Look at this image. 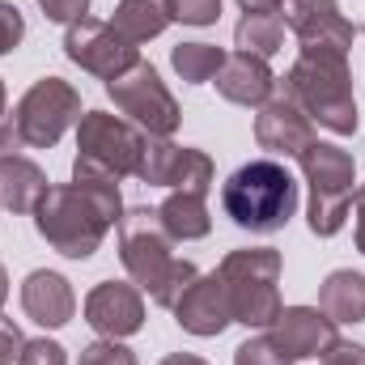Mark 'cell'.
Masks as SVG:
<instances>
[{"instance_id":"6da1fadb","label":"cell","mask_w":365,"mask_h":365,"mask_svg":"<svg viewBox=\"0 0 365 365\" xmlns=\"http://www.w3.org/2000/svg\"><path fill=\"white\" fill-rule=\"evenodd\" d=\"M119 217V179H73L64 187H47V195L34 208L38 234L51 251L68 259H90Z\"/></svg>"},{"instance_id":"7a4b0ae2","label":"cell","mask_w":365,"mask_h":365,"mask_svg":"<svg viewBox=\"0 0 365 365\" xmlns=\"http://www.w3.org/2000/svg\"><path fill=\"white\" fill-rule=\"evenodd\" d=\"M170 242L175 238L162 230L158 208H132V212L119 217V259H123V268L166 310H175V302L200 276L191 259H175Z\"/></svg>"},{"instance_id":"3957f363","label":"cell","mask_w":365,"mask_h":365,"mask_svg":"<svg viewBox=\"0 0 365 365\" xmlns=\"http://www.w3.org/2000/svg\"><path fill=\"white\" fill-rule=\"evenodd\" d=\"M280 90L289 93L310 119H319L336 136L357 132V102H353V77H349V51L336 47H302L293 68L284 73Z\"/></svg>"},{"instance_id":"277c9868","label":"cell","mask_w":365,"mask_h":365,"mask_svg":"<svg viewBox=\"0 0 365 365\" xmlns=\"http://www.w3.org/2000/svg\"><path fill=\"white\" fill-rule=\"evenodd\" d=\"M221 204L234 217V225L251 234H276L297 212V182L280 162L259 158L230 175V182L221 187Z\"/></svg>"},{"instance_id":"5b68a950","label":"cell","mask_w":365,"mask_h":365,"mask_svg":"<svg viewBox=\"0 0 365 365\" xmlns=\"http://www.w3.org/2000/svg\"><path fill=\"white\" fill-rule=\"evenodd\" d=\"M221 284L230 297V314L242 327H272L280 314V251L272 247H247V251H230L221 259Z\"/></svg>"},{"instance_id":"8992f818","label":"cell","mask_w":365,"mask_h":365,"mask_svg":"<svg viewBox=\"0 0 365 365\" xmlns=\"http://www.w3.org/2000/svg\"><path fill=\"white\" fill-rule=\"evenodd\" d=\"M145 149V132H136L128 119L106 115V110H86L77 123V162L73 179H123L136 175Z\"/></svg>"},{"instance_id":"52a82bcc","label":"cell","mask_w":365,"mask_h":365,"mask_svg":"<svg viewBox=\"0 0 365 365\" xmlns=\"http://www.w3.org/2000/svg\"><path fill=\"white\" fill-rule=\"evenodd\" d=\"M302 175L310 182V230L319 238H331L344 230L349 221V204H353V182H357V166L340 145L314 140L310 149L297 153Z\"/></svg>"},{"instance_id":"ba28073f","label":"cell","mask_w":365,"mask_h":365,"mask_svg":"<svg viewBox=\"0 0 365 365\" xmlns=\"http://www.w3.org/2000/svg\"><path fill=\"white\" fill-rule=\"evenodd\" d=\"M13 123L26 149H51L73 123H81V93L60 77H43L21 93Z\"/></svg>"},{"instance_id":"9c48e42d","label":"cell","mask_w":365,"mask_h":365,"mask_svg":"<svg viewBox=\"0 0 365 365\" xmlns=\"http://www.w3.org/2000/svg\"><path fill=\"white\" fill-rule=\"evenodd\" d=\"M106 93L115 98V106L123 115H132L145 128V136H175L182 110H179V102H175V93L162 86V77H158L153 64L140 60L132 73L106 81Z\"/></svg>"},{"instance_id":"30bf717a","label":"cell","mask_w":365,"mask_h":365,"mask_svg":"<svg viewBox=\"0 0 365 365\" xmlns=\"http://www.w3.org/2000/svg\"><path fill=\"white\" fill-rule=\"evenodd\" d=\"M64 56L102 81H115L140 64V47L128 43L110 21H93V17H81L64 30Z\"/></svg>"},{"instance_id":"8fae6325","label":"cell","mask_w":365,"mask_h":365,"mask_svg":"<svg viewBox=\"0 0 365 365\" xmlns=\"http://www.w3.org/2000/svg\"><path fill=\"white\" fill-rule=\"evenodd\" d=\"M136 179L158 182V187H175V191L208 195V187H212V158L200 153V149H182L170 136H145Z\"/></svg>"},{"instance_id":"7c38bea8","label":"cell","mask_w":365,"mask_h":365,"mask_svg":"<svg viewBox=\"0 0 365 365\" xmlns=\"http://www.w3.org/2000/svg\"><path fill=\"white\" fill-rule=\"evenodd\" d=\"M284 9V26L297 34L302 47H336V51H349L357 30L353 21L340 13L336 0H280Z\"/></svg>"},{"instance_id":"4fadbf2b","label":"cell","mask_w":365,"mask_h":365,"mask_svg":"<svg viewBox=\"0 0 365 365\" xmlns=\"http://www.w3.org/2000/svg\"><path fill=\"white\" fill-rule=\"evenodd\" d=\"M268 340L289 361H302V357L327 353L340 336H336V323L323 310H314V306H280V314L268 327Z\"/></svg>"},{"instance_id":"5bb4252c","label":"cell","mask_w":365,"mask_h":365,"mask_svg":"<svg viewBox=\"0 0 365 365\" xmlns=\"http://www.w3.org/2000/svg\"><path fill=\"white\" fill-rule=\"evenodd\" d=\"M255 140H259V149H268V153L297 158L302 149L314 145L310 115H306L284 90H276L272 98L259 106V115H255Z\"/></svg>"},{"instance_id":"9a60e30c","label":"cell","mask_w":365,"mask_h":365,"mask_svg":"<svg viewBox=\"0 0 365 365\" xmlns=\"http://www.w3.org/2000/svg\"><path fill=\"white\" fill-rule=\"evenodd\" d=\"M86 323L98 336H106V340H123V336L140 331V323H145L140 289L123 284V280H102L86 297Z\"/></svg>"},{"instance_id":"2e32d148","label":"cell","mask_w":365,"mask_h":365,"mask_svg":"<svg viewBox=\"0 0 365 365\" xmlns=\"http://www.w3.org/2000/svg\"><path fill=\"white\" fill-rule=\"evenodd\" d=\"M175 323H179L182 331H191V336H221L234 323L221 276L208 272V276L191 280V289L175 302Z\"/></svg>"},{"instance_id":"e0dca14e","label":"cell","mask_w":365,"mask_h":365,"mask_svg":"<svg viewBox=\"0 0 365 365\" xmlns=\"http://www.w3.org/2000/svg\"><path fill=\"white\" fill-rule=\"evenodd\" d=\"M217 93L238 106H264L276 93V77L268 60L238 51V56H225V64L217 68Z\"/></svg>"},{"instance_id":"ac0fdd59","label":"cell","mask_w":365,"mask_h":365,"mask_svg":"<svg viewBox=\"0 0 365 365\" xmlns=\"http://www.w3.org/2000/svg\"><path fill=\"white\" fill-rule=\"evenodd\" d=\"M21 310H26L38 327H64V323L73 319V310H77L73 284L60 272H47V268L30 272L26 284H21Z\"/></svg>"},{"instance_id":"d6986e66","label":"cell","mask_w":365,"mask_h":365,"mask_svg":"<svg viewBox=\"0 0 365 365\" xmlns=\"http://www.w3.org/2000/svg\"><path fill=\"white\" fill-rule=\"evenodd\" d=\"M170 21H175V0H119V9L110 17V26L136 47L158 38Z\"/></svg>"},{"instance_id":"ffe728a7","label":"cell","mask_w":365,"mask_h":365,"mask_svg":"<svg viewBox=\"0 0 365 365\" xmlns=\"http://www.w3.org/2000/svg\"><path fill=\"white\" fill-rule=\"evenodd\" d=\"M47 195V175L30 158H0V200L13 212H34L38 200Z\"/></svg>"},{"instance_id":"44dd1931","label":"cell","mask_w":365,"mask_h":365,"mask_svg":"<svg viewBox=\"0 0 365 365\" xmlns=\"http://www.w3.org/2000/svg\"><path fill=\"white\" fill-rule=\"evenodd\" d=\"M158 221H162V230H166L175 242H195V238H204V234L212 230L208 204H204V195H195V191H170V195L162 200V208H158Z\"/></svg>"},{"instance_id":"7402d4cb","label":"cell","mask_w":365,"mask_h":365,"mask_svg":"<svg viewBox=\"0 0 365 365\" xmlns=\"http://www.w3.org/2000/svg\"><path fill=\"white\" fill-rule=\"evenodd\" d=\"M319 310L331 323H365V276L353 268L331 272L319 289Z\"/></svg>"},{"instance_id":"603a6c76","label":"cell","mask_w":365,"mask_h":365,"mask_svg":"<svg viewBox=\"0 0 365 365\" xmlns=\"http://www.w3.org/2000/svg\"><path fill=\"white\" fill-rule=\"evenodd\" d=\"M234 43H238V51H247V56L272 60L276 51H280V43H284V21H280L276 13H247V17L238 21V30H234Z\"/></svg>"},{"instance_id":"cb8c5ba5","label":"cell","mask_w":365,"mask_h":365,"mask_svg":"<svg viewBox=\"0 0 365 365\" xmlns=\"http://www.w3.org/2000/svg\"><path fill=\"white\" fill-rule=\"evenodd\" d=\"M170 64H175V73H179L182 81L204 86V81H212L217 68L225 64V51L212 47V43H179V47L170 51Z\"/></svg>"},{"instance_id":"d4e9b609","label":"cell","mask_w":365,"mask_h":365,"mask_svg":"<svg viewBox=\"0 0 365 365\" xmlns=\"http://www.w3.org/2000/svg\"><path fill=\"white\" fill-rule=\"evenodd\" d=\"M234 365H293L280 349H276L268 336H255V340H247V344H238V353H234Z\"/></svg>"},{"instance_id":"484cf974","label":"cell","mask_w":365,"mask_h":365,"mask_svg":"<svg viewBox=\"0 0 365 365\" xmlns=\"http://www.w3.org/2000/svg\"><path fill=\"white\" fill-rule=\"evenodd\" d=\"M81 365H136V353L123 349L119 340H98L90 349H81Z\"/></svg>"},{"instance_id":"4316f807","label":"cell","mask_w":365,"mask_h":365,"mask_svg":"<svg viewBox=\"0 0 365 365\" xmlns=\"http://www.w3.org/2000/svg\"><path fill=\"white\" fill-rule=\"evenodd\" d=\"M221 17V0H175V21L182 26H212Z\"/></svg>"},{"instance_id":"83f0119b","label":"cell","mask_w":365,"mask_h":365,"mask_svg":"<svg viewBox=\"0 0 365 365\" xmlns=\"http://www.w3.org/2000/svg\"><path fill=\"white\" fill-rule=\"evenodd\" d=\"M17 365H68V361H64V349L56 340H26Z\"/></svg>"},{"instance_id":"f1b7e54d","label":"cell","mask_w":365,"mask_h":365,"mask_svg":"<svg viewBox=\"0 0 365 365\" xmlns=\"http://www.w3.org/2000/svg\"><path fill=\"white\" fill-rule=\"evenodd\" d=\"M47 21H60V26H73L81 17H90V0H38Z\"/></svg>"},{"instance_id":"f546056e","label":"cell","mask_w":365,"mask_h":365,"mask_svg":"<svg viewBox=\"0 0 365 365\" xmlns=\"http://www.w3.org/2000/svg\"><path fill=\"white\" fill-rule=\"evenodd\" d=\"M21 38H26V21H21V13H17L13 4H4V0H0V56H4V51H13Z\"/></svg>"},{"instance_id":"4dcf8cb0","label":"cell","mask_w":365,"mask_h":365,"mask_svg":"<svg viewBox=\"0 0 365 365\" xmlns=\"http://www.w3.org/2000/svg\"><path fill=\"white\" fill-rule=\"evenodd\" d=\"M21 349H26V340L17 331V323L13 319H0V365H13L21 357Z\"/></svg>"},{"instance_id":"1f68e13d","label":"cell","mask_w":365,"mask_h":365,"mask_svg":"<svg viewBox=\"0 0 365 365\" xmlns=\"http://www.w3.org/2000/svg\"><path fill=\"white\" fill-rule=\"evenodd\" d=\"M323 365H365V349L353 344V340H336V344L323 353Z\"/></svg>"},{"instance_id":"d6a6232c","label":"cell","mask_w":365,"mask_h":365,"mask_svg":"<svg viewBox=\"0 0 365 365\" xmlns=\"http://www.w3.org/2000/svg\"><path fill=\"white\" fill-rule=\"evenodd\" d=\"M21 149V132H17V123L13 119H0V158H13Z\"/></svg>"},{"instance_id":"836d02e7","label":"cell","mask_w":365,"mask_h":365,"mask_svg":"<svg viewBox=\"0 0 365 365\" xmlns=\"http://www.w3.org/2000/svg\"><path fill=\"white\" fill-rule=\"evenodd\" d=\"M353 204H357V251L365 255V187L353 191Z\"/></svg>"},{"instance_id":"e575fe53","label":"cell","mask_w":365,"mask_h":365,"mask_svg":"<svg viewBox=\"0 0 365 365\" xmlns=\"http://www.w3.org/2000/svg\"><path fill=\"white\" fill-rule=\"evenodd\" d=\"M247 13H280V0H238Z\"/></svg>"},{"instance_id":"d590c367","label":"cell","mask_w":365,"mask_h":365,"mask_svg":"<svg viewBox=\"0 0 365 365\" xmlns=\"http://www.w3.org/2000/svg\"><path fill=\"white\" fill-rule=\"evenodd\" d=\"M162 365H208V361H204V357H195V353H170Z\"/></svg>"},{"instance_id":"8d00e7d4","label":"cell","mask_w":365,"mask_h":365,"mask_svg":"<svg viewBox=\"0 0 365 365\" xmlns=\"http://www.w3.org/2000/svg\"><path fill=\"white\" fill-rule=\"evenodd\" d=\"M4 297H9V272L0 268V306H4Z\"/></svg>"},{"instance_id":"74e56055","label":"cell","mask_w":365,"mask_h":365,"mask_svg":"<svg viewBox=\"0 0 365 365\" xmlns=\"http://www.w3.org/2000/svg\"><path fill=\"white\" fill-rule=\"evenodd\" d=\"M0 119H4V86H0Z\"/></svg>"},{"instance_id":"f35d334b","label":"cell","mask_w":365,"mask_h":365,"mask_svg":"<svg viewBox=\"0 0 365 365\" xmlns=\"http://www.w3.org/2000/svg\"><path fill=\"white\" fill-rule=\"evenodd\" d=\"M0 204H4V200H0Z\"/></svg>"}]
</instances>
